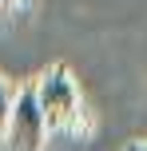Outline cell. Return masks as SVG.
Returning <instances> with one entry per match:
<instances>
[{"instance_id":"1","label":"cell","mask_w":147,"mask_h":151,"mask_svg":"<svg viewBox=\"0 0 147 151\" xmlns=\"http://www.w3.org/2000/svg\"><path fill=\"white\" fill-rule=\"evenodd\" d=\"M32 91H36V104L44 111L48 131H68L80 119V83H76V76H72L68 64L44 68L32 80Z\"/></svg>"},{"instance_id":"2","label":"cell","mask_w":147,"mask_h":151,"mask_svg":"<svg viewBox=\"0 0 147 151\" xmlns=\"http://www.w3.org/2000/svg\"><path fill=\"white\" fill-rule=\"evenodd\" d=\"M4 139H8L12 151H40L48 143V123H44V111L36 104L32 83L16 88L12 111H8V123H4Z\"/></svg>"},{"instance_id":"3","label":"cell","mask_w":147,"mask_h":151,"mask_svg":"<svg viewBox=\"0 0 147 151\" xmlns=\"http://www.w3.org/2000/svg\"><path fill=\"white\" fill-rule=\"evenodd\" d=\"M12 96H16L12 80H4V76H0V139H4V123H8V111H12Z\"/></svg>"},{"instance_id":"4","label":"cell","mask_w":147,"mask_h":151,"mask_svg":"<svg viewBox=\"0 0 147 151\" xmlns=\"http://www.w3.org/2000/svg\"><path fill=\"white\" fill-rule=\"evenodd\" d=\"M123 151H147V139H131V143H127Z\"/></svg>"}]
</instances>
